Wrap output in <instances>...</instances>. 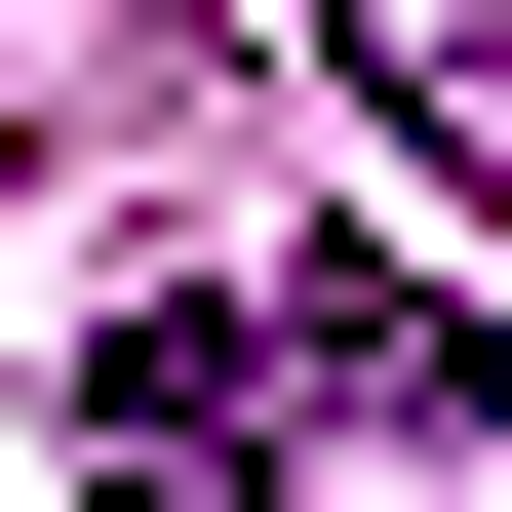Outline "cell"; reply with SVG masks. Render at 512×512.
Listing matches in <instances>:
<instances>
[{
    "mask_svg": "<svg viewBox=\"0 0 512 512\" xmlns=\"http://www.w3.org/2000/svg\"><path fill=\"white\" fill-rule=\"evenodd\" d=\"M316 40L394 79V158H434V197H512V0H316Z\"/></svg>",
    "mask_w": 512,
    "mask_h": 512,
    "instance_id": "2",
    "label": "cell"
},
{
    "mask_svg": "<svg viewBox=\"0 0 512 512\" xmlns=\"http://www.w3.org/2000/svg\"><path fill=\"white\" fill-rule=\"evenodd\" d=\"M79 512H276V355L237 316H119L79 355Z\"/></svg>",
    "mask_w": 512,
    "mask_h": 512,
    "instance_id": "1",
    "label": "cell"
}]
</instances>
